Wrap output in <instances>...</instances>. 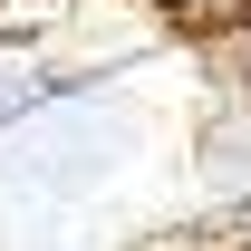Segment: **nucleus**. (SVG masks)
<instances>
[{"instance_id":"1","label":"nucleus","mask_w":251,"mask_h":251,"mask_svg":"<svg viewBox=\"0 0 251 251\" xmlns=\"http://www.w3.org/2000/svg\"><path fill=\"white\" fill-rule=\"evenodd\" d=\"M203 184L222 193V213L251 203V97H232V106L203 126Z\"/></svg>"},{"instance_id":"2","label":"nucleus","mask_w":251,"mask_h":251,"mask_svg":"<svg viewBox=\"0 0 251 251\" xmlns=\"http://www.w3.org/2000/svg\"><path fill=\"white\" fill-rule=\"evenodd\" d=\"M164 20H222V29H242L251 20V0H155Z\"/></svg>"},{"instance_id":"3","label":"nucleus","mask_w":251,"mask_h":251,"mask_svg":"<svg viewBox=\"0 0 251 251\" xmlns=\"http://www.w3.org/2000/svg\"><path fill=\"white\" fill-rule=\"evenodd\" d=\"M232 68H242V97H251V20L232 29Z\"/></svg>"},{"instance_id":"4","label":"nucleus","mask_w":251,"mask_h":251,"mask_svg":"<svg viewBox=\"0 0 251 251\" xmlns=\"http://www.w3.org/2000/svg\"><path fill=\"white\" fill-rule=\"evenodd\" d=\"M184 251H232V242H222V232H203V242H184Z\"/></svg>"}]
</instances>
